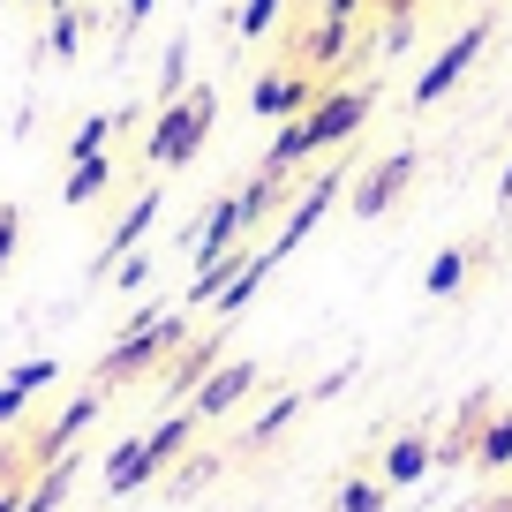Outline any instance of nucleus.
Masks as SVG:
<instances>
[{
    "instance_id": "nucleus-1",
    "label": "nucleus",
    "mask_w": 512,
    "mask_h": 512,
    "mask_svg": "<svg viewBox=\"0 0 512 512\" xmlns=\"http://www.w3.org/2000/svg\"><path fill=\"white\" fill-rule=\"evenodd\" d=\"M369 106H377V83H354V91L317 98L302 121H287V128L272 136V151H264V166H256V174H302L317 151L354 144V136H362V121H369Z\"/></svg>"
},
{
    "instance_id": "nucleus-2",
    "label": "nucleus",
    "mask_w": 512,
    "mask_h": 512,
    "mask_svg": "<svg viewBox=\"0 0 512 512\" xmlns=\"http://www.w3.org/2000/svg\"><path fill=\"white\" fill-rule=\"evenodd\" d=\"M181 347H189V317H181V309H166V302H144L136 317L121 324V339L98 354V392H113V384H136V377H151V369H166Z\"/></svg>"
},
{
    "instance_id": "nucleus-3",
    "label": "nucleus",
    "mask_w": 512,
    "mask_h": 512,
    "mask_svg": "<svg viewBox=\"0 0 512 512\" xmlns=\"http://www.w3.org/2000/svg\"><path fill=\"white\" fill-rule=\"evenodd\" d=\"M189 445H196V415H189V407H181V415H166V422H151L144 437H121V445L106 452V497L151 490L174 460H189Z\"/></svg>"
},
{
    "instance_id": "nucleus-4",
    "label": "nucleus",
    "mask_w": 512,
    "mask_h": 512,
    "mask_svg": "<svg viewBox=\"0 0 512 512\" xmlns=\"http://www.w3.org/2000/svg\"><path fill=\"white\" fill-rule=\"evenodd\" d=\"M211 121H219V91H211V83H189V91H181L174 106H159V113H151L144 159L159 166V174H174V166H189L196 151L211 144Z\"/></svg>"
},
{
    "instance_id": "nucleus-5",
    "label": "nucleus",
    "mask_w": 512,
    "mask_h": 512,
    "mask_svg": "<svg viewBox=\"0 0 512 512\" xmlns=\"http://www.w3.org/2000/svg\"><path fill=\"white\" fill-rule=\"evenodd\" d=\"M490 31H497V8H475V16H467V31H452V38H445V53H437V61L422 68L415 83H407V106L430 113L445 91H460L467 68H475V61H482V46H490Z\"/></svg>"
},
{
    "instance_id": "nucleus-6",
    "label": "nucleus",
    "mask_w": 512,
    "mask_h": 512,
    "mask_svg": "<svg viewBox=\"0 0 512 512\" xmlns=\"http://www.w3.org/2000/svg\"><path fill=\"white\" fill-rule=\"evenodd\" d=\"M339 189H354V181H347V166H324V174H309V181H302V189H294V204H287V219H279V226H272V241H264V249H272V256H279V264H287V256H294V249H302V241H309V234H317V219H324V211H332V204H339Z\"/></svg>"
},
{
    "instance_id": "nucleus-7",
    "label": "nucleus",
    "mask_w": 512,
    "mask_h": 512,
    "mask_svg": "<svg viewBox=\"0 0 512 512\" xmlns=\"http://www.w3.org/2000/svg\"><path fill=\"white\" fill-rule=\"evenodd\" d=\"M415 166H422L415 151H384V159L347 189V211H354V219H384V211H392L407 189H415Z\"/></svg>"
},
{
    "instance_id": "nucleus-8",
    "label": "nucleus",
    "mask_w": 512,
    "mask_h": 512,
    "mask_svg": "<svg viewBox=\"0 0 512 512\" xmlns=\"http://www.w3.org/2000/svg\"><path fill=\"white\" fill-rule=\"evenodd\" d=\"M317 98H332V91H324L317 76H287V61H279V68H264V76H256L249 113H256V121H302Z\"/></svg>"
},
{
    "instance_id": "nucleus-9",
    "label": "nucleus",
    "mask_w": 512,
    "mask_h": 512,
    "mask_svg": "<svg viewBox=\"0 0 512 512\" xmlns=\"http://www.w3.org/2000/svg\"><path fill=\"white\" fill-rule=\"evenodd\" d=\"M98 415H106V392H98V384H91V392H76V400H68L61 415H53L46 430L31 437V467H53V460H68V452H76V437L91 430Z\"/></svg>"
},
{
    "instance_id": "nucleus-10",
    "label": "nucleus",
    "mask_w": 512,
    "mask_h": 512,
    "mask_svg": "<svg viewBox=\"0 0 512 512\" xmlns=\"http://www.w3.org/2000/svg\"><path fill=\"white\" fill-rule=\"evenodd\" d=\"M219 362H226V324H219V332H189V347L159 369V392H166V400H196V384H204Z\"/></svg>"
},
{
    "instance_id": "nucleus-11",
    "label": "nucleus",
    "mask_w": 512,
    "mask_h": 512,
    "mask_svg": "<svg viewBox=\"0 0 512 512\" xmlns=\"http://www.w3.org/2000/svg\"><path fill=\"white\" fill-rule=\"evenodd\" d=\"M256 384H264V369H256V362H219L204 384H196L189 415H196V422H226V415H234V407L256 392Z\"/></svg>"
},
{
    "instance_id": "nucleus-12",
    "label": "nucleus",
    "mask_w": 512,
    "mask_h": 512,
    "mask_svg": "<svg viewBox=\"0 0 512 512\" xmlns=\"http://www.w3.org/2000/svg\"><path fill=\"white\" fill-rule=\"evenodd\" d=\"M490 415H497V392L490 384H475L460 400V415H452V430L437 437V467H467L475 460V445H482V430H490Z\"/></svg>"
},
{
    "instance_id": "nucleus-13",
    "label": "nucleus",
    "mask_w": 512,
    "mask_h": 512,
    "mask_svg": "<svg viewBox=\"0 0 512 512\" xmlns=\"http://www.w3.org/2000/svg\"><path fill=\"white\" fill-rule=\"evenodd\" d=\"M159 204H166V189H144V196H136V204L121 211V219L106 226V241H98V264H91L98 279H106L113 264H121V256H136V241L151 234V219H159Z\"/></svg>"
},
{
    "instance_id": "nucleus-14",
    "label": "nucleus",
    "mask_w": 512,
    "mask_h": 512,
    "mask_svg": "<svg viewBox=\"0 0 512 512\" xmlns=\"http://www.w3.org/2000/svg\"><path fill=\"white\" fill-rule=\"evenodd\" d=\"M430 467H437V437H430V430H407V437H392V445H384L377 482H384V490H415Z\"/></svg>"
},
{
    "instance_id": "nucleus-15",
    "label": "nucleus",
    "mask_w": 512,
    "mask_h": 512,
    "mask_svg": "<svg viewBox=\"0 0 512 512\" xmlns=\"http://www.w3.org/2000/svg\"><path fill=\"white\" fill-rule=\"evenodd\" d=\"M272 264H279L272 249H249V264H241V272L226 279V294H219V302H211V309H219V324H234L241 309L256 302V287H264V279H272Z\"/></svg>"
},
{
    "instance_id": "nucleus-16",
    "label": "nucleus",
    "mask_w": 512,
    "mask_h": 512,
    "mask_svg": "<svg viewBox=\"0 0 512 512\" xmlns=\"http://www.w3.org/2000/svg\"><path fill=\"white\" fill-rule=\"evenodd\" d=\"M467 272H475V249H467V241H452V249H437V256H430V272H422V294H430V302H452V294L467 287Z\"/></svg>"
},
{
    "instance_id": "nucleus-17",
    "label": "nucleus",
    "mask_w": 512,
    "mask_h": 512,
    "mask_svg": "<svg viewBox=\"0 0 512 512\" xmlns=\"http://www.w3.org/2000/svg\"><path fill=\"white\" fill-rule=\"evenodd\" d=\"M76 452H68V460H53V467H38L31 475V490H23V512H61L68 505V490H76Z\"/></svg>"
},
{
    "instance_id": "nucleus-18",
    "label": "nucleus",
    "mask_w": 512,
    "mask_h": 512,
    "mask_svg": "<svg viewBox=\"0 0 512 512\" xmlns=\"http://www.w3.org/2000/svg\"><path fill=\"white\" fill-rule=\"evenodd\" d=\"M113 189V151H98V159H76L68 166V189H61V204H98V196Z\"/></svg>"
},
{
    "instance_id": "nucleus-19",
    "label": "nucleus",
    "mask_w": 512,
    "mask_h": 512,
    "mask_svg": "<svg viewBox=\"0 0 512 512\" xmlns=\"http://www.w3.org/2000/svg\"><path fill=\"white\" fill-rule=\"evenodd\" d=\"M128 121H136V113H91V121H83L76 136H68V166H76V159H98V151H106Z\"/></svg>"
},
{
    "instance_id": "nucleus-20",
    "label": "nucleus",
    "mask_w": 512,
    "mask_h": 512,
    "mask_svg": "<svg viewBox=\"0 0 512 512\" xmlns=\"http://www.w3.org/2000/svg\"><path fill=\"white\" fill-rule=\"evenodd\" d=\"M505 467H512V407H497L475 445V475H505Z\"/></svg>"
},
{
    "instance_id": "nucleus-21",
    "label": "nucleus",
    "mask_w": 512,
    "mask_h": 512,
    "mask_svg": "<svg viewBox=\"0 0 512 512\" xmlns=\"http://www.w3.org/2000/svg\"><path fill=\"white\" fill-rule=\"evenodd\" d=\"M384 505H392V490H384L377 475H347L339 497H332V512H384Z\"/></svg>"
},
{
    "instance_id": "nucleus-22",
    "label": "nucleus",
    "mask_w": 512,
    "mask_h": 512,
    "mask_svg": "<svg viewBox=\"0 0 512 512\" xmlns=\"http://www.w3.org/2000/svg\"><path fill=\"white\" fill-rule=\"evenodd\" d=\"M302 407H309V392H279V400H272V407H264V415L249 422V445H272V437L287 430V422L302 415Z\"/></svg>"
},
{
    "instance_id": "nucleus-23",
    "label": "nucleus",
    "mask_w": 512,
    "mask_h": 512,
    "mask_svg": "<svg viewBox=\"0 0 512 512\" xmlns=\"http://www.w3.org/2000/svg\"><path fill=\"white\" fill-rule=\"evenodd\" d=\"M279 8H287V0H241V16H234V38H272L279 31Z\"/></svg>"
},
{
    "instance_id": "nucleus-24",
    "label": "nucleus",
    "mask_w": 512,
    "mask_h": 512,
    "mask_svg": "<svg viewBox=\"0 0 512 512\" xmlns=\"http://www.w3.org/2000/svg\"><path fill=\"white\" fill-rule=\"evenodd\" d=\"M189 91V38H166V68H159V106Z\"/></svg>"
},
{
    "instance_id": "nucleus-25",
    "label": "nucleus",
    "mask_w": 512,
    "mask_h": 512,
    "mask_svg": "<svg viewBox=\"0 0 512 512\" xmlns=\"http://www.w3.org/2000/svg\"><path fill=\"white\" fill-rule=\"evenodd\" d=\"M46 46H53V61H76V46H83V16H76V8H53Z\"/></svg>"
},
{
    "instance_id": "nucleus-26",
    "label": "nucleus",
    "mask_w": 512,
    "mask_h": 512,
    "mask_svg": "<svg viewBox=\"0 0 512 512\" xmlns=\"http://www.w3.org/2000/svg\"><path fill=\"white\" fill-rule=\"evenodd\" d=\"M53 377H61V362H53V354H38V362H16V369H8V384H16V392H31V400L46 392Z\"/></svg>"
},
{
    "instance_id": "nucleus-27",
    "label": "nucleus",
    "mask_w": 512,
    "mask_h": 512,
    "mask_svg": "<svg viewBox=\"0 0 512 512\" xmlns=\"http://www.w3.org/2000/svg\"><path fill=\"white\" fill-rule=\"evenodd\" d=\"M113 287H121V294H144L151 287V256H121V264H113Z\"/></svg>"
},
{
    "instance_id": "nucleus-28",
    "label": "nucleus",
    "mask_w": 512,
    "mask_h": 512,
    "mask_svg": "<svg viewBox=\"0 0 512 512\" xmlns=\"http://www.w3.org/2000/svg\"><path fill=\"white\" fill-rule=\"evenodd\" d=\"M16 241H23V211H16V204H0V272L16 264Z\"/></svg>"
},
{
    "instance_id": "nucleus-29",
    "label": "nucleus",
    "mask_w": 512,
    "mask_h": 512,
    "mask_svg": "<svg viewBox=\"0 0 512 512\" xmlns=\"http://www.w3.org/2000/svg\"><path fill=\"white\" fill-rule=\"evenodd\" d=\"M219 467H226V460H211V452H196V460H181V475H174V497H189L196 482H204V475H219Z\"/></svg>"
},
{
    "instance_id": "nucleus-30",
    "label": "nucleus",
    "mask_w": 512,
    "mask_h": 512,
    "mask_svg": "<svg viewBox=\"0 0 512 512\" xmlns=\"http://www.w3.org/2000/svg\"><path fill=\"white\" fill-rule=\"evenodd\" d=\"M23 407H31V392H16V384H0V430H8V422H23Z\"/></svg>"
},
{
    "instance_id": "nucleus-31",
    "label": "nucleus",
    "mask_w": 512,
    "mask_h": 512,
    "mask_svg": "<svg viewBox=\"0 0 512 512\" xmlns=\"http://www.w3.org/2000/svg\"><path fill=\"white\" fill-rule=\"evenodd\" d=\"M151 8H159V0H121V38H128V31H144Z\"/></svg>"
},
{
    "instance_id": "nucleus-32",
    "label": "nucleus",
    "mask_w": 512,
    "mask_h": 512,
    "mask_svg": "<svg viewBox=\"0 0 512 512\" xmlns=\"http://www.w3.org/2000/svg\"><path fill=\"white\" fill-rule=\"evenodd\" d=\"M467 512H512V490H497V497H475Z\"/></svg>"
},
{
    "instance_id": "nucleus-33",
    "label": "nucleus",
    "mask_w": 512,
    "mask_h": 512,
    "mask_svg": "<svg viewBox=\"0 0 512 512\" xmlns=\"http://www.w3.org/2000/svg\"><path fill=\"white\" fill-rule=\"evenodd\" d=\"M384 8H392V23H415L407 8H422V0H384Z\"/></svg>"
},
{
    "instance_id": "nucleus-34",
    "label": "nucleus",
    "mask_w": 512,
    "mask_h": 512,
    "mask_svg": "<svg viewBox=\"0 0 512 512\" xmlns=\"http://www.w3.org/2000/svg\"><path fill=\"white\" fill-rule=\"evenodd\" d=\"M497 204H512V159H505V174H497Z\"/></svg>"
},
{
    "instance_id": "nucleus-35",
    "label": "nucleus",
    "mask_w": 512,
    "mask_h": 512,
    "mask_svg": "<svg viewBox=\"0 0 512 512\" xmlns=\"http://www.w3.org/2000/svg\"><path fill=\"white\" fill-rule=\"evenodd\" d=\"M0 512H23V490H0Z\"/></svg>"
},
{
    "instance_id": "nucleus-36",
    "label": "nucleus",
    "mask_w": 512,
    "mask_h": 512,
    "mask_svg": "<svg viewBox=\"0 0 512 512\" xmlns=\"http://www.w3.org/2000/svg\"><path fill=\"white\" fill-rule=\"evenodd\" d=\"M46 8H76V0H46Z\"/></svg>"
},
{
    "instance_id": "nucleus-37",
    "label": "nucleus",
    "mask_w": 512,
    "mask_h": 512,
    "mask_svg": "<svg viewBox=\"0 0 512 512\" xmlns=\"http://www.w3.org/2000/svg\"><path fill=\"white\" fill-rule=\"evenodd\" d=\"M475 8H482V0H475Z\"/></svg>"
}]
</instances>
